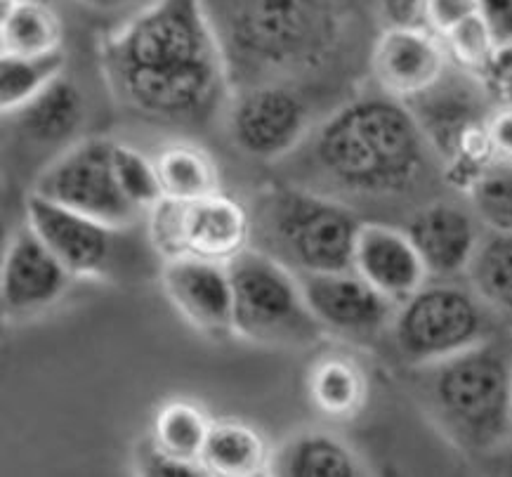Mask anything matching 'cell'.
Here are the masks:
<instances>
[{"label":"cell","mask_w":512,"mask_h":477,"mask_svg":"<svg viewBox=\"0 0 512 477\" xmlns=\"http://www.w3.org/2000/svg\"><path fill=\"white\" fill-rule=\"evenodd\" d=\"M100 62L116 100L154 121H199L227 88L225 48L203 0H154L104 36Z\"/></svg>","instance_id":"obj_1"},{"label":"cell","mask_w":512,"mask_h":477,"mask_svg":"<svg viewBox=\"0 0 512 477\" xmlns=\"http://www.w3.org/2000/svg\"><path fill=\"white\" fill-rule=\"evenodd\" d=\"M432 152L404 102L361 97L328 116L314 137V156L328 178L357 194L406 192Z\"/></svg>","instance_id":"obj_2"},{"label":"cell","mask_w":512,"mask_h":477,"mask_svg":"<svg viewBox=\"0 0 512 477\" xmlns=\"http://www.w3.org/2000/svg\"><path fill=\"white\" fill-rule=\"evenodd\" d=\"M430 371L428 404L449 440L472 454H487L512 435V359L482 341Z\"/></svg>","instance_id":"obj_3"},{"label":"cell","mask_w":512,"mask_h":477,"mask_svg":"<svg viewBox=\"0 0 512 477\" xmlns=\"http://www.w3.org/2000/svg\"><path fill=\"white\" fill-rule=\"evenodd\" d=\"M234 289V336L255 345H310L326 329L312 315L298 274L248 246L227 263Z\"/></svg>","instance_id":"obj_4"},{"label":"cell","mask_w":512,"mask_h":477,"mask_svg":"<svg viewBox=\"0 0 512 477\" xmlns=\"http://www.w3.org/2000/svg\"><path fill=\"white\" fill-rule=\"evenodd\" d=\"M269 234L300 272L352 270L361 220L345 204L284 187L267 199Z\"/></svg>","instance_id":"obj_5"},{"label":"cell","mask_w":512,"mask_h":477,"mask_svg":"<svg viewBox=\"0 0 512 477\" xmlns=\"http://www.w3.org/2000/svg\"><path fill=\"white\" fill-rule=\"evenodd\" d=\"M484 303L458 284H425L397 305L392 338L413 367H430L487 341Z\"/></svg>","instance_id":"obj_6"},{"label":"cell","mask_w":512,"mask_h":477,"mask_svg":"<svg viewBox=\"0 0 512 477\" xmlns=\"http://www.w3.org/2000/svg\"><path fill=\"white\" fill-rule=\"evenodd\" d=\"M149 244L161 260L182 256L229 263L248 248L251 218L239 201L225 192L203 199H163L147 211Z\"/></svg>","instance_id":"obj_7"},{"label":"cell","mask_w":512,"mask_h":477,"mask_svg":"<svg viewBox=\"0 0 512 477\" xmlns=\"http://www.w3.org/2000/svg\"><path fill=\"white\" fill-rule=\"evenodd\" d=\"M229 34L262 64H303L324 52L331 15L324 0H234Z\"/></svg>","instance_id":"obj_8"},{"label":"cell","mask_w":512,"mask_h":477,"mask_svg":"<svg viewBox=\"0 0 512 477\" xmlns=\"http://www.w3.org/2000/svg\"><path fill=\"white\" fill-rule=\"evenodd\" d=\"M31 192L116 230H126L140 218V211L118 187L114 140L107 137H88L69 147L38 175Z\"/></svg>","instance_id":"obj_9"},{"label":"cell","mask_w":512,"mask_h":477,"mask_svg":"<svg viewBox=\"0 0 512 477\" xmlns=\"http://www.w3.org/2000/svg\"><path fill=\"white\" fill-rule=\"evenodd\" d=\"M26 225L74 277H107L114 267L116 237L123 230L59 206L36 192L26 196Z\"/></svg>","instance_id":"obj_10"},{"label":"cell","mask_w":512,"mask_h":477,"mask_svg":"<svg viewBox=\"0 0 512 477\" xmlns=\"http://www.w3.org/2000/svg\"><path fill=\"white\" fill-rule=\"evenodd\" d=\"M449 64L444 43L423 26H385L371 50V74L380 90L404 104L435 88Z\"/></svg>","instance_id":"obj_11"},{"label":"cell","mask_w":512,"mask_h":477,"mask_svg":"<svg viewBox=\"0 0 512 477\" xmlns=\"http://www.w3.org/2000/svg\"><path fill=\"white\" fill-rule=\"evenodd\" d=\"M71 274L59 263L45 241L24 225L12 234L0 267V303L3 315L22 319L48 310L69 289Z\"/></svg>","instance_id":"obj_12"},{"label":"cell","mask_w":512,"mask_h":477,"mask_svg":"<svg viewBox=\"0 0 512 477\" xmlns=\"http://www.w3.org/2000/svg\"><path fill=\"white\" fill-rule=\"evenodd\" d=\"M161 289L177 315L206 336H234V289L227 263L182 256L163 260Z\"/></svg>","instance_id":"obj_13"},{"label":"cell","mask_w":512,"mask_h":477,"mask_svg":"<svg viewBox=\"0 0 512 477\" xmlns=\"http://www.w3.org/2000/svg\"><path fill=\"white\" fill-rule=\"evenodd\" d=\"M298 277L312 315L326 331L364 338L383 331L395 319L397 305L354 270L298 272Z\"/></svg>","instance_id":"obj_14"},{"label":"cell","mask_w":512,"mask_h":477,"mask_svg":"<svg viewBox=\"0 0 512 477\" xmlns=\"http://www.w3.org/2000/svg\"><path fill=\"white\" fill-rule=\"evenodd\" d=\"M234 145L253 159H279L300 145L307 133L303 100L281 86L248 90L229 116Z\"/></svg>","instance_id":"obj_15"},{"label":"cell","mask_w":512,"mask_h":477,"mask_svg":"<svg viewBox=\"0 0 512 477\" xmlns=\"http://www.w3.org/2000/svg\"><path fill=\"white\" fill-rule=\"evenodd\" d=\"M352 270L395 305L409 300L430 279L409 232L383 222H361Z\"/></svg>","instance_id":"obj_16"},{"label":"cell","mask_w":512,"mask_h":477,"mask_svg":"<svg viewBox=\"0 0 512 477\" xmlns=\"http://www.w3.org/2000/svg\"><path fill=\"white\" fill-rule=\"evenodd\" d=\"M406 232L435 279H451L468 270L482 239L475 215L449 201L420 208L406 225Z\"/></svg>","instance_id":"obj_17"},{"label":"cell","mask_w":512,"mask_h":477,"mask_svg":"<svg viewBox=\"0 0 512 477\" xmlns=\"http://www.w3.org/2000/svg\"><path fill=\"white\" fill-rule=\"evenodd\" d=\"M201 466L208 475L255 477L272 470L274 456L260 430L241 421H213Z\"/></svg>","instance_id":"obj_18"},{"label":"cell","mask_w":512,"mask_h":477,"mask_svg":"<svg viewBox=\"0 0 512 477\" xmlns=\"http://www.w3.org/2000/svg\"><path fill=\"white\" fill-rule=\"evenodd\" d=\"M26 137L41 145L69 140L85 119L83 93L71 78L59 76L29 104L12 114Z\"/></svg>","instance_id":"obj_19"},{"label":"cell","mask_w":512,"mask_h":477,"mask_svg":"<svg viewBox=\"0 0 512 477\" xmlns=\"http://www.w3.org/2000/svg\"><path fill=\"white\" fill-rule=\"evenodd\" d=\"M62 22L45 0H15L0 10V57H41L62 50Z\"/></svg>","instance_id":"obj_20"},{"label":"cell","mask_w":512,"mask_h":477,"mask_svg":"<svg viewBox=\"0 0 512 477\" xmlns=\"http://www.w3.org/2000/svg\"><path fill=\"white\" fill-rule=\"evenodd\" d=\"M307 395L319 414L328 418H354L369 395L364 369L347 355H324L312 364Z\"/></svg>","instance_id":"obj_21"},{"label":"cell","mask_w":512,"mask_h":477,"mask_svg":"<svg viewBox=\"0 0 512 477\" xmlns=\"http://www.w3.org/2000/svg\"><path fill=\"white\" fill-rule=\"evenodd\" d=\"M272 470L288 477L364 475L359 456L343 440L326 433H307L295 437L274 456Z\"/></svg>","instance_id":"obj_22"},{"label":"cell","mask_w":512,"mask_h":477,"mask_svg":"<svg viewBox=\"0 0 512 477\" xmlns=\"http://www.w3.org/2000/svg\"><path fill=\"white\" fill-rule=\"evenodd\" d=\"M166 199L194 201L220 189V171L206 149L192 142H173L154 156Z\"/></svg>","instance_id":"obj_23"},{"label":"cell","mask_w":512,"mask_h":477,"mask_svg":"<svg viewBox=\"0 0 512 477\" xmlns=\"http://www.w3.org/2000/svg\"><path fill=\"white\" fill-rule=\"evenodd\" d=\"M465 274L484 305L512 315V232H482Z\"/></svg>","instance_id":"obj_24"},{"label":"cell","mask_w":512,"mask_h":477,"mask_svg":"<svg viewBox=\"0 0 512 477\" xmlns=\"http://www.w3.org/2000/svg\"><path fill=\"white\" fill-rule=\"evenodd\" d=\"M210 416L199 404L189 400H170L156 411L152 440L161 452L180 461L201 463V452L206 447Z\"/></svg>","instance_id":"obj_25"},{"label":"cell","mask_w":512,"mask_h":477,"mask_svg":"<svg viewBox=\"0 0 512 477\" xmlns=\"http://www.w3.org/2000/svg\"><path fill=\"white\" fill-rule=\"evenodd\" d=\"M62 50L41 57H0V109L3 114H15L36 95H41L55 78L62 76Z\"/></svg>","instance_id":"obj_26"},{"label":"cell","mask_w":512,"mask_h":477,"mask_svg":"<svg viewBox=\"0 0 512 477\" xmlns=\"http://www.w3.org/2000/svg\"><path fill=\"white\" fill-rule=\"evenodd\" d=\"M465 194L487 230L512 232V163H491L465 187Z\"/></svg>","instance_id":"obj_27"},{"label":"cell","mask_w":512,"mask_h":477,"mask_svg":"<svg viewBox=\"0 0 512 477\" xmlns=\"http://www.w3.org/2000/svg\"><path fill=\"white\" fill-rule=\"evenodd\" d=\"M114 173L121 192L140 213H147L163 199L156 163L140 149L114 142Z\"/></svg>","instance_id":"obj_28"},{"label":"cell","mask_w":512,"mask_h":477,"mask_svg":"<svg viewBox=\"0 0 512 477\" xmlns=\"http://www.w3.org/2000/svg\"><path fill=\"white\" fill-rule=\"evenodd\" d=\"M449 62L454 64L463 74L475 76L482 81L491 64H494L498 55V45L494 36L489 34L487 24L482 17H472L468 22L451 31L449 36L442 38Z\"/></svg>","instance_id":"obj_29"},{"label":"cell","mask_w":512,"mask_h":477,"mask_svg":"<svg viewBox=\"0 0 512 477\" xmlns=\"http://www.w3.org/2000/svg\"><path fill=\"white\" fill-rule=\"evenodd\" d=\"M477 15V0H428L423 12V29L442 41L444 36Z\"/></svg>","instance_id":"obj_30"},{"label":"cell","mask_w":512,"mask_h":477,"mask_svg":"<svg viewBox=\"0 0 512 477\" xmlns=\"http://www.w3.org/2000/svg\"><path fill=\"white\" fill-rule=\"evenodd\" d=\"M135 459H137V473L147 475V477H199V475H208L206 470H203L201 463L180 461V459H175V456L161 452V449L154 444L152 437L140 444Z\"/></svg>","instance_id":"obj_31"},{"label":"cell","mask_w":512,"mask_h":477,"mask_svg":"<svg viewBox=\"0 0 512 477\" xmlns=\"http://www.w3.org/2000/svg\"><path fill=\"white\" fill-rule=\"evenodd\" d=\"M489 147L496 163H512V102H501L489 111Z\"/></svg>","instance_id":"obj_32"},{"label":"cell","mask_w":512,"mask_h":477,"mask_svg":"<svg viewBox=\"0 0 512 477\" xmlns=\"http://www.w3.org/2000/svg\"><path fill=\"white\" fill-rule=\"evenodd\" d=\"M477 10L498 50L512 45V0H477Z\"/></svg>","instance_id":"obj_33"},{"label":"cell","mask_w":512,"mask_h":477,"mask_svg":"<svg viewBox=\"0 0 512 477\" xmlns=\"http://www.w3.org/2000/svg\"><path fill=\"white\" fill-rule=\"evenodd\" d=\"M489 95H496L501 102H512V45L498 50L494 64L482 76Z\"/></svg>","instance_id":"obj_34"},{"label":"cell","mask_w":512,"mask_h":477,"mask_svg":"<svg viewBox=\"0 0 512 477\" xmlns=\"http://www.w3.org/2000/svg\"><path fill=\"white\" fill-rule=\"evenodd\" d=\"M425 3L428 0H378L387 26H423Z\"/></svg>","instance_id":"obj_35"},{"label":"cell","mask_w":512,"mask_h":477,"mask_svg":"<svg viewBox=\"0 0 512 477\" xmlns=\"http://www.w3.org/2000/svg\"><path fill=\"white\" fill-rule=\"evenodd\" d=\"M81 3L90 5V8H97V10H109V8H116V5H121L123 0H81Z\"/></svg>","instance_id":"obj_36"},{"label":"cell","mask_w":512,"mask_h":477,"mask_svg":"<svg viewBox=\"0 0 512 477\" xmlns=\"http://www.w3.org/2000/svg\"><path fill=\"white\" fill-rule=\"evenodd\" d=\"M498 473L503 475H512V452H508L501 459V463H498Z\"/></svg>","instance_id":"obj_37"},{"label":"cell","mask_w":512,"mask_h":477,"mask_svg":"<svg viewBox=\"0 0 512 477\" xmlns=\"http://www.w3.org/2000/svg\"><path fill=\"white\" fill-rule=\"evenodd\" d=\"M10 3H15V0H3V5H10Z\"/></svg>","instance_id":"obj_38"}]
</instances>
